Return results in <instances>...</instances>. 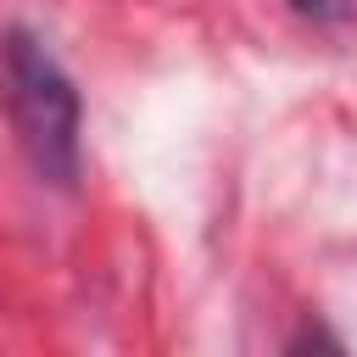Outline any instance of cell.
<instances>
[{
	"mask_svg": "<svg viewBox=\"0 0 357 357\" xmlns=\"http://www.w3.org/2000/svg\"><path fill=\"white\" fill-rule=\"evenodd\" d=\"M6 100L33 173L50 184H73L78 178V89L33 33H11L6 45Z\"/></svg>",
	"mask_w": 357,
	"mask_h": 357,
	"instance_id": "obj_1",
	"label": "cell"
},
{
	"mask_svg": "<svg viewBox=\"0 0 357 357\" xmlns=\"http://www.w3.org/2000/svg\"><path fill=\"white\" fill-rule=\"evenodd\" d=\"M290 11H301L307 22H346L351 0H290Z\"/></svg>",
	"mask_w": 357,
	"mask_h": 357,
	"instance_id": "obj_2",
	"label": "cell"
}]
</instances>
